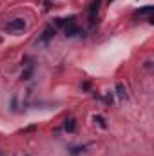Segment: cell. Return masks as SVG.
I'll return each mask as SVG.
<instances>
[{"label":"cell","instance_id":"6da1fadb","mask_svg":"<svg viewBox=\"0 0 154 156\" xmlns=\"http://www.w3.org/2000/svg\"><path fill=\"white\" fill-rule=\"evenodd\" d=\"M83 37L85 33H83V29H80L78 26H75V24H67L65 26V37H69V38H73V37Z\"/></svg>","mask_w":154,"mask_h":156},{"label":"cell","instance_id":"7a4b0ae2","mask_svg":"<svg viewBox=\"0 0 154 156\" xmlns=\"http://www.w3.org/2000/svg\"><path fill=\"white\" fill-rule=\"evenodd\" d=\"M24 27H26V20L24 18H15V20H9V24H7L9 31H22Z\"/></svg>","mask_w":154,"mask_h":156},{"label":"cell","instance_id":"3957f363","mask_svg":"<svg viewBox=\"0 0 154 156\" xmlns=\"http://www.w3.org/2000/svg\"><path fill=\"white\" fill-rule=\"evenodd\" d=\"M54 33H56V31H54V27H53V26H47V27L44 29V33H42L40 40H42V42H49V40L54 37Z\"/></svg>","mask_w":154,"mask_h":156},{"label":"cell","instance_id":"277c9868","mask_svg":"<svg viewBox=\"0 0 154 156\" xmlns=\"http://www.w3.org/2000/svg\"><path fill=\"white\" fill-rule=\"evenodd\" d=\"M100 4H102V0H94L93 4H91V7H89V13H91V16L94 18V13H98V9H100ZM91 24H93V20H91Z\"/></svg>","mask_w":154,"mask_h":156},{"label":"cell","instance_id":"5b68a950","mask_svg":"<svg viewBox=\"0 0 154 156\" xmlns=\"http://www.w3.org/2000/svg\"><path fill=\"white\" fill-rule=\"evenodd\" d=\"M116 91H118V96L120 98H125L127 96V91H125V85L123 83H116Z\"/></svg>","mask_w":154,"mask_h":156},{"label":"cell","instance_id":"8992f818","mask_svg":"<svg viewBox=\"0 0 154 156\" xmlns=\"http://www.w3.org/2000/svg\"><path fill=\"white\" fill-rule=\"evenodd\" d=\"M75 129H76V122H75L73 118L67 120V122H65V131H67V133H73Z\"/></svg>","mask_w":154,"mask_h":156},{"label":"cell","instance_id":"52a82bcc","mask_svg":"<svg viewBox=\"0 0 154 156\" xmlns=\"http://www.w3.org/2000/svg\"><path fill=\"white\" fill-rule=\"evenodd\" d=\"M31 75H33V67H27V69L22 73V78H24V80H29V78H31Z\"/></svg>","mask_w":154,"mask_h":156},{"label":"cell","instance_id":"ba28073f","mask_svg":"<svg viewBox=\"0 0 154 156\" xmlns=\"http://www.w3.org/2000/svg\"><path fill=\"white\" fill-rule=\"evenodd\" d=\"M138 13H140V15H149V13H152V5H147V7H143V9H140Z\"/></svg>","mask_w":154,"mask_h":156},{"label":"cell","instance_id":"9c48e42d","mask_svg":"<svg viewBox=\"0 0 154 156\" xmlns=\"http://www.w3.org/2000/svg\"><path fill=\"white\" fill-rule=\"evenodd\" d=\"M94 122H98V123H100L102 127H107V123H105V120H103V116H100V115H98V116H94Z\"/></svg>","mask_w":154,"mask_h":156}]
</instances>
